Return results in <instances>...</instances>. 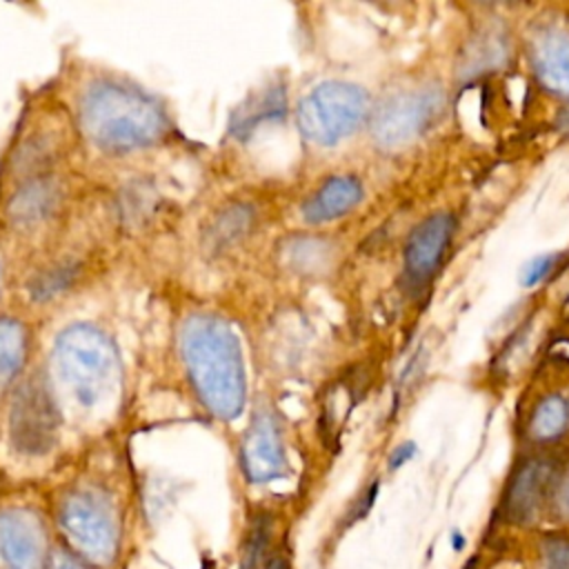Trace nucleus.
Instances as JSON below:
<instances>
[{
    "instance_id": "f257e3e1",
    "label": "nucleus",
    "mask_w": 569,
    "mask_h": 569,
    "mask_svg": "<svg viewBox=\"0 0 569 569\" xmlns=\"http://www.w3.org/2000/svg\"><path fill=\"white\" fill-rule=\"evenodd\" d=\"M184 362L207 407L233 418L242 407V362L233 333L211 320L193 318L184 329Z\"/></svg>"
},
{
    "instance_id": "f03ea898",
    "label": "nucleus",
    "mask_w": 569,
    "mask_h": 569,
    "mask_svg": "<svg viewBox=\"0 0 569 569\" xmlns=\"http://www.w3.org/2000/svg\"><path fill=\"white\" fill-rule=\"evenodd\" d=\"M82 116L98 144L109 149L147 144L164 129V116L149 98L118 84L91 89L84 98Z\"/></svg>"
},
{
    "instance_id": "7ed1b4c3",
    "label": "nucleus",
    "mask_w": 569,
    "mask_h": 569,
    "mask_svg": "<svg viewBox=\"0 0 569 569\" xmlns=\"http://www.w3.org/2000/svg\"><path fill=\"white\" fill-rule=\"evenodd\" d=\"M445 96L438 84H418L387 96L371 116V136L382 149H402L418 140L440 116Z\"/></svg>"
},
{
    "instance_id": "20e7f679",
    "label": "nucleus",
    "mask_w": 569,
    "mask_h": 569,
    "mask_svg": "<svg viewBox=\"0 0 569 569\" xmlns=\"http://www.w3.org/2000/svg\"><path fill=\"white\" fill-rule=\"evenodd\" d=\"M60 527L82 558L96 567H109L118 553V522L111 507L96 493L78 491L60 505Z\"/></svg>"
},
{
    "instance_id": "39448f33",
    "label": "nucleus",
    "mask_w": 569,
    "mask_h": 569,
    "mask_svg": "<svg viewBox=\"0 0 569 569\" xmlns=\"http://www.w3.org/2000/svg\"><path fill=\"white\" fill-rule=\"evenodd\" d=\"M369 100L360 87L327 82L300 104V129L318 144H336L367 118Z\"/></svg>"
},
{
    "instance_id": "423d86ee",
    "label": "nucleus",
    "mask_w": 569,
    "mask_h": 569,
    "mask_svg": "<svg viewBox=\"0 0 569 569\" xmlns=\"http://www.w3.org/2000/svg\"><path fill=\"white\" fill-rule=\"evenodd\" d=\"M56 409L38 378L29 380L11 409V442L18 451L38 456L47 453L56 440Z\"/></svg>"
},
{
    "instance_id": "0eeeda50",
    "label": "nucleus",
    "mask_w": 569,
    "mask_h": 569,
    "mask_svg": "<svg viewBox=\"0 0 569 569\" xmlns=\"http://www.w3.org/2000/svg\"><path fill=\"white\" fill-rule=\"evenodd\" d=\"M560 469L562 465L553 456H531L522 460L505 491V516L513 522H527L549 507Z\"/></svg>"
},
{
    "instance_id": "6e6552de",
    "label": "nucleus",
    "mask_w": 569,
    "mask_h": 569,
    "mask_svg": "<svg viewBox=\"0 0 569 569\" xmlns=\"http://www.w3.org/2000/svg\"><path fill=\"white\" fill-rule=\"evenodd\" d=\"M0 569H47V531L33 511L0 513Z\"/></svg>"
},
{
    "instance_id": "1a4fd4ad",
    "label": "nucleus",
    "mask_w": 569,
    "mask_h": 569,
    "mask_svg": "<svg viewBox=\"0 0 569 569\" xmlns=\"http://www.w3.org/2000/svg\"><path fill=\"white\" fill-rule=\"evenodd\" d=\"M453 216L438 211L425 218L407 238L405 273L411 284H425L438 271L453 238Z\"/></svg>"
},
{
    "instance_id": "9d476101",
    "label": "nucleus",
    "mask_w": 569,
    "mask_h": 569,
    "mask_svg": "<svg viewBox=\"0 0 569 569\" xmlns=\"http://www.w3.org/2000/svg\"><path fill=\"white\" fill-rule=\"evenodd\" d=\"M60 349V365H67V376L73 382L78 396L89 400L87 391H91L93 398L98 382L109 371V353L104 351L100 336L87 329H73L64 336Z\"/></svg>"
},
{
    "instance_id": "9b49d317",
    "label": "nucleus",
    "mask_w": 569,
    "mask_h": 569,
    "mask_svg": "<svg viewBox=\"0 0 569 569\" xmlns=\"http://www.w3.org/2000/svg\"><path fill=\"white\" fill-rule=\"evenodd\" d=\"M529 56L540 82L553 93L569 98V31L538 29L531 36Z\"/></svg>"
},
{
    "instance_id": "f8f14e48",
    "label": "nucleus",
    "mask_w": 569,
    "mask_h": 569,
    "mask_svg": "<svg viewBox=\"0 0 569 569\" xmlns=\"http://www.w3.org/2000/svg\"><path fill=\"white\" fill-rule=\"evenodd\" d=\"M242 467L251 482H267L280 476L284 467V456L273 422L258 420L253 425L242 447Z\"/></svg>"
},
{
    "instance_id": "ddd939ff",
    "label": "nucleus",
    "mask_w": 569,
    "mask_h": 569,
    "mask_svg": "<svg viewBox=\"0 0 569 569\" xmlns=\"http://www.w3.org/2000/svg\"><path fill=\"white\" fill-rule=\"evenodd\" d=\"M362 200V184L351 176L327 180L305 204L302 216L309 222H325L345 216Z\"/></svg>"
},
{
    "instance_id": "4468645a",
    "label": "nucleus",
    "mask_w": 569,
    "mask_h": 569,
    "mask_svg": "<svg viewBox=\"0 0 569 569\" xmlns=\"http://www.w3.org/2000/svg\"><path fill=\"white\" fill-rule=\"evenodd\" d=\"M567 422H569V402L562 396L551 393L536 402L527 422V433L533 442H542V445L553 442L565 433Z\"/></svg>"
},
{
    "instance_id": "2eb2a0df",
    "label": "nucleus",
    "mask_w": 569,
    "mask_h": 569,
    "mask_svg": "<svg viewBox=\"0 0 569 569\" xmlns=\"http://www.w3.org/2000/svg\"><path fill=\"white\" fill-rule=\"evenodd\" d=\"M253 222V211L244 204H233L222 209L216 220L207 229V244L211 249H224L231 242H238L244 233H249Z\"/></svg>"
},
{
    "instance_id": "dca6fc26",
    "label": "nucleus",
    "mask_w": 569,
    "mask_h": 569,
    "mask_svg": "<svg viewBox=\"0 0 569 569\" xmlns=\"http://www.w3.org/2000/svg\"><path fill=\"white\" fill-rule=\"evenodd\" d=\"M269 538H271V518L258 516L249 529L247 540H244V549H242L238 569H264L262 560H264V553L269 547Z\"/></svg>"
},
{
    "instance_id": "f3484780",
    "label": "nucleus",
    "mask_w": 569,
    "mask_h": 569,
    "mask_svg": "<svg viewBox=\"0 0 569 569\" xmlns=\"http://www.w3.org/2000/svg\"><path fill=\"white\" fill-rule=\"evenodd\" d=\"M51 193L44 184H31L29 189H24V193H18L16 198V209L13 213L29 220L33 216H42L47 211V204L51 202Z\"/></svg>"
},
{
    "instance_id": "a211bd4d",
    "label": "nucleus",
    "mask_w": 569,
    "mask_h": 569,
    "mask_svg": "<svg viewBox=\"0 0 569 569\" xmlns=\"http://www.w3.org/2000/svg\"><path fill=\"white\" fill-rule=\"evenodd\" d=\"M549 507H551L562 520L569 522V465L562 467L560 473H558V480H556V487H553Z\"/></svg>"
},
{
    "instance_id": "6ab92c4d",
    "label": "nucleus",
    "mask_w": 569,
    "mask_h": 569,
    "mask_svg": "<svg viewBox=\"0 0 569 569\" xmlns=\"http://www.w3.org/2000/svg\"><path fill=\"white\" fill-rule=\"evenodd\" d=\"M547 569H569V538H551L545 545Z\"/></svg>"
},
{
    "instance_id": "aec40b11",
    "label": "nucleus",
    "mask_w": 569,
    "mask_h": 569,
    "mask_svg": "<svg viewBox=\"0 0 569 569\" xmlns=\"http://www.w3.org/2000/svg\"><path fill=\"white\" fill-rule=\"evenodd\" d=\"M69 280H71V273H69V269L64 267V269H58V271H53V273L42 276V280L36 284V289H38L40 296H49L51 291H58L60 287H64Z\"/></svg>"
},
{
    "instance_id": "412c9836",
    "label": "nucleus",
    "mask_w": 569,
    "mask_h": 569,
    "mask_svg": "<svg viewBox=\"0 0 569 569\" xmlns=\"http://www.w3.org/2000/svg\"><path fill=\"white\" fill-rule=\"evenodd\" d=\"M551 264H553V258H540V260H536V262L531 264L529 273L525 276V282H527V284L538 282L542 276H547V271L551 269Z\"/></svg>"
},
{
    "instance_id": "4be33fe9",
    "label": "nucleus",
    "mask_w": 569,
    "mask_h": 569,
    "mask_svg": "<svg viewBox=\"0 0 569 569\" xmlns=\"http://www.w3.org/2000/svg\"><path fill=\"white\" fill-rule=\"evenodd\" d=\"M56 569H87V567H84L82 560H76L71 556H60L56 560Z\"/></svg>"
},
{
    "instance_id": "5701e85b",
    "label": "nucleus",
    "mask_w": 569,
    "mask_h": 569,
    "mask_svg": "<svg viewBox=\"0 0 569 569\" xmlns=\"http://www.w3.org/2000/svg\"><path fill=\"white\" fill-rule=\"evenodd\" d=\"M264 569H289V560L284 556H276L264 565Z\"/></svg>"
},
{
    "instance_id": "b1692460",
    "label": "nucleus",
    "mask_w": 569,
    "mask_h": 569,
    "mask_svg": "<svg viewBox=\"0 0 569 569\" xmlns=\"http://www.w3.org/2000/svg\"><path fill=\"white\" fill-rule=\"evenodd\" d=\"M0 485H2V473H0Z\"/></svg>"
}]
</instances>
